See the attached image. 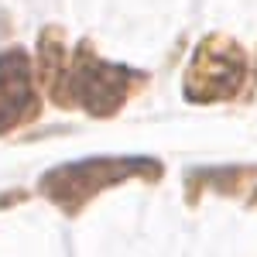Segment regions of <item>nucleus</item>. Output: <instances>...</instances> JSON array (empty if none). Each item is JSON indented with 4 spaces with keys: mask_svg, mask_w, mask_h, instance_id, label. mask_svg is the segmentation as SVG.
Wrapping results in <instances>:
<instances>
[{
    "mask_svg": "<svg viewBox=\"0 0 257 257\" xmlns=\"http://www.w3.org/2000/svg\"><path fill=\"white\" fill-rule=\"evenodd\" d=\"M141 86H144V76L138 69H123V65L99 59L86 45L76 52L72 69H69V103H79L93 117L117 113Z\"/></svg>",
    "mask_w": 257,
    "mask_h": 257,
    "instance_id": "obj_2",
    "label": "nucleus"
},
{
    "mask_svg": "<svg viewBox=\"0 0 257 257\" xmlns=\"http://www.w3.org/2000/svg\"><path fill=\"white\" fill-rule=\"evenodd\" d=\"M41 110L38 93L31 86V65L21 48L0 52V134L35 120Z\"/></svg>",
    "mask_w": 257,
    "mask_h": 257,
    "instance_id": "obj_4",
    "label": "nucleus"
},
{
    "mask_svg": "<svg viewBox=\"0 0 257 257\" xmlns=\"http://www.w3.org/2000/svg\"><path fill=\"white\" fill-rule=\"evenodd\" d=\"M243 76H247V59H243L240 45L223 38V35H209L189 62L182 93L189 103L233 99L243 86Z\"/></svg>",
    "mask_w": 257,
    "mask_h": 257,
    "instance_id": "obj_3",
    "label": "nucleus"
},
{
    "mask_svg": "<svg viewBox=\"0 0 257 257\" xmlns=\"http://www.w3.org/2000/svg\"><path fill=\"white\" fill-rule=\"evenodd\" d=\"M38 69L45 93L59 106H69V69L72 65H69V52H65L59 28H45L38 35Z\"/></svg>",
    "mask_w": 257,
    "mask_h": 257,
    "instance_id": "obj_5",
    "label": "nucleus"
},
{
    "mask_svg": "<svg viewBox=\"0 0 257 257\" xmlns=\"http://www.w3.org/2000/svg\"><path fill=\"white\" fill-rule=\"evenodd\" d=\"M250 178H257V168H216V172H192V175H189V199L199 192V185H206V189H219V192L233 196V192H240V185H243V182H250Z\"/></svg>",
    "mask_w": 257,
    "mask_h": 257,
    "instance_id": "obj_6",
    "label": "nucleus"
},
{
    "mask_svg": "<svg viewBox=\"0 0 257 257\" xmlns=\"http://www.w3.org/2000/svg\"><path fill=\"white\" fill-rule=\"evenodd\" d=\"M250 206H257V196H254V199H250Z\"/></svg>",
    "mask_w": 257,
    "mask_h": 257,
    "instance_id": "obj_7",
    "label": "nucleus"
},
{
    "mask_svg": "<svg viewBox=\"0 0 257 257\" xmlns=\"http://www.w3.org/2000/svg\"><path fill=\"white\" fill-rule=\"evenodd\" d=\"M131 178H161V165L155 158H141V155H127V158H82L59 165L52 172L41 175V196L52 199L62 213L76 216L93 196L103 189L131 182Z\"/></svg>",
    "mask_w": 257,
    "mask_h": 257,
    "instance_id": "obj_1",
    "label": "nucleus"
}]
</instances>
